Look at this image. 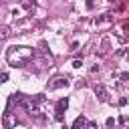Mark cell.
Here are the masks:
<instances>
[{
    "mask_svg": "<svg viewBox=\"0 0 129 129\" xmlns=\"http://www.w3.org/2000/svg\"><path fill=\"white\" fill-rule=\"evenodd\" d=\"M34 50L28 46H12L6 52V60L10 62V67H24L30 58H32Z\"/></svg>",
    "mask_w": 129,
    "mask_h": 129,
    "instance_id": "1",
    "label": "cell"
},
{
    "mask_svg": "<svg viewBox=\"0 0 129 129\" xmlns=\"http://www.w3.org/2000/svg\"><path fill=\"white\" fill-rule=\"evenodd\" d=\"M107 127H115V119H113V117L107 119Z\"/></svg>",
    "mask_w": 129,
    "mask_h": 129,
    "instance_id": "9",
    "label": "cell"
},
{
    "mask_svg": "<svg viewBox=\"0 0 129 129\" xmlns=\"http://www.w3.org/2000/svg\"><path fill=\"white\" fill-rule=\"evenodd\" d=\"M54 119H56L58 123H62V121H64V115H62V113H56V115H54Z\"/></svg>",
    "mask_w": 129,
    "mask_h": 129,
    "instance_id": "8",
    "label": "cell"
},
{
    "mask_svg": "<svg viewBox=\"0 0 129 129\" xmlns=\"http://www.w3.org/2000/svg\"><path fill=\"white\" fill-rule=\"evenodd\" d=\"M95 95L99 97V101H103V103L107 101V89H105L103 85H97V87H95Z\"/></svg>",
    "mask_w": 129,
    "mask_h": 129,
    "instance_id": "5",
    "label": "cell"
},
{
    "mask_svg": "<svg viewBox=\"0 0 129 129\" xmlns=\"http://www.w3.org/2000/svg\"><path fill=\"white\" fill-rule=\"evenodd\" d=\"M87 127H91V125H89V121H87V117L79 115V117L75 119V123H73V127H71V129H87Z\"/></svg>",
    "mask_w": 129,
    "mask_h": 129,
    "instance_id": "4",
    "label": "cell"
},
{
    "mask_svg": "<svg viewBox=\"0 0 129 129\" xmlns=\"http://www.w3.org/2000/svg\"><path fill=\"white\" fill-rule=\"evenodd\" d=\"M81 64H83V60H81V58L73 60V69H81Z\"/></svg>",
    "mask_w": 129,
    "mask_h": 129,
    "instance_id": "7",
    "label": "cell"
},
{
    "mask_svg": "<svg viewBox=\"0 0 129 129\" xmlns=\"http://www.w3.org/2000/svg\"><path fill=\"white\" fill-rule=\"evenodd\" d=\"M129 79V73H121V81H127Z\"/></svg>",
    "mask_w": 129,
    "mask_h": 129,
    "instance_id": "11",
    "label": "cell"
},
{
    "mask_svg": "<svg viewBox=\"0 0 129 129\" xmlns=\"http://www.w3.org/2000/svg\"><path fill=\"white\" fill-rule=\"evenodd\" d=\"M67 107H69V99L64 97V99H60V101L56 103V113H64V111H67Z\"/></svg>",
    "mask_w": 129,
    "mask_h": 129,
    "instance_id": "6",
    "label": "cell"
},
{
    "mask_svg": "<svg viewBox=\"0 0 129 129\" xmlns=\"http://www.w3.org/2000/svg\"><path fill=\"white\" fill-rule=\"evenodd\" d=\"M69 85H71V81H69L67 77H58V79H54L52 83H48L46 89H48V91H54V89H62V87H69Z\"/></svg>",
    "mask_w": 129,
    "mask_h": 129,
    "instance_id": "2",
    "label": "cell"
},
{
    "mask_svg": "<svg viewBox=\"0 0 129 129\" xmlns=\"http://www.w3.org/2000/svg\"><path fill=\"white\" fill-rule=\"evenodd\" d=\"M119 123H127V115H121L119 117Z\"/></svg>",
    "mask_w": 129,
    "mask_h": 129,
    "instance_id": "12",
    "label": "cell"
},
{
    "mask_svg": "<svg viewBox=\"0 0 129 129\" xmlns=\"http://www.w3.org/2000/svg\"><path fill=\"white\" fill-rule=\"evenodd\" d=\"M2 125H4V129H12V125H16V117H14V113L10 109H6V113H4Z\"/></svg>",
    "mask_w": 129,
    "mask_h": 129,
    "instance_id": "3",
    "label": "cell"
},
{
    "mask_svg": "<svg viewBox=\"0 0 129 129\" xmlns=\"http://www.w3.org/2000/svg\"><path fill=\"white\" fill-rule=\"evenodd\" d=\"M119 105H121V107H125V105H127V99H125V97H121V99H119Z\"/></svg>",
    "mask_w": 129,
    "mask_h": 129,
    "instance_id": "10",
    "label": "cell"
}]
</instances>
